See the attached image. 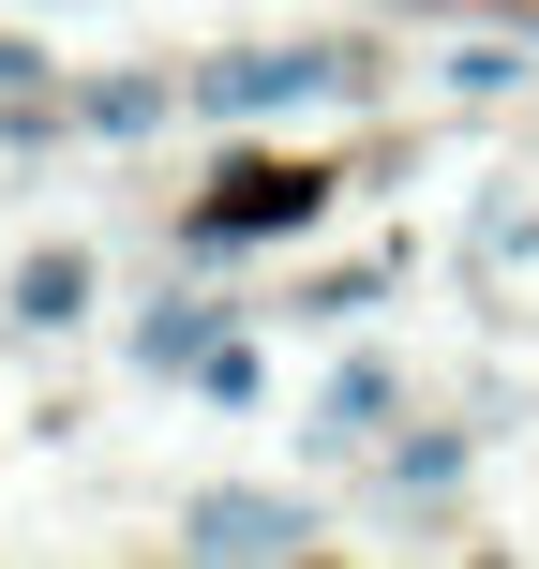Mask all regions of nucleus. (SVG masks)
<instances>
[{
  "label": "nucleus",
  "mask_w": 539,
  "mask_h": 569,
  "mask_svg": "<svg viewBox=\"0 0 539 569\" xmlns=\"http://www.w3.org/2000/svg\"><path fill=\"white\" fill-rule=\"evenodd\" d=\"M315 210H330V166H315V150H240L196 196V240H300Z\"/></svg>",
  "instance_id": "nucleus-1"
}]
</instances>
